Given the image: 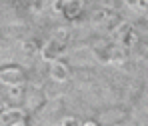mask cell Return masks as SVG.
I'll list each match as a JSON object with an SVG mask.
<instances>
[{
  "label": "cell",
  "mask_w": 148,
  "mask_h": 126,
  "mask_svg": "<svg viewBox=\"0 0 148 126\" xmlns=\"http://www.w3.org/2000/svg\"><path fill=\"white\" fill-rule=\"evenodd\" d=\"M62 124L64 126H76V122H74V118H68V120H64Z\"/></svg>",
  "instance_id": "1"
}]
</instances>
